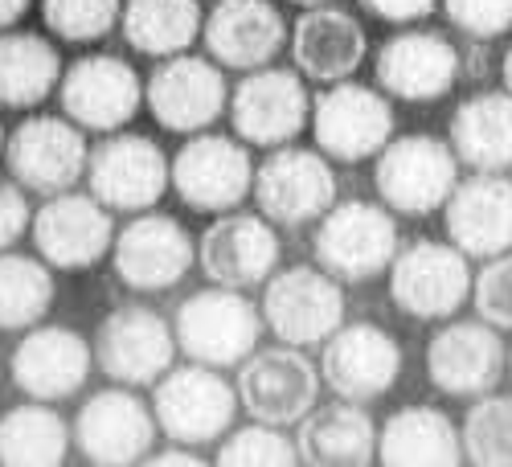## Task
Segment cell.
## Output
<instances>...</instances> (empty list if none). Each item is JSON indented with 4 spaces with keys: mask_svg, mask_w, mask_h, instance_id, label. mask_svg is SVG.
I'll use <instances>...</instances> for the list:
<instances>
[{
    "mask_svg": "<svg viewBox=\"0 0 512 467\" xmlns=\"http://www.w3.org/2000/svg\"><path fill=\"white\" fill-rule=\"evenodd\" d=\"M238 406L254 422H271V427H295L320 398V369L295 349H254L238 365Z\"/></svg>",
    "mask_w": 512,
    "mask_h": 467,
    "instance_id": "obj_16",
    "label": "cell"
},
{
    "mask_svg": "<svg viewBox=\"0 0 512 467\" xmlns=\"http://www.w3.org/2000/svg\"><path fill=\"white\" fill-rule=\"evenodd\" d=\"M99 369L119 386H156L177 361V336L156 308L148 304H119L103 316L95 336Z\"/></svg>",
    "mask_w": 512,
    "mask_h": 467,
    "instance_id": "obj_12",
    "label": "cell"
},
{
    "mask_svg": "<svg viewBox=\"0 0 512 467\" xmlns=\"http://www.w3.org/2000/svg\"><path fill=\"white\" fill-rule=\"evenodd\" d=\"M197 263V242L173 214H136L111 242V267L127 291H168Z\"/></svg>",
    "mask_w": 512,
    "mask_h": 467,
    "instance_id": "obj_13",
    "label": "cell"
},
{
    "mask_svg": "<svg viewBox=\"0 0 512 467\" xmlns=\"http://www.w3.org/2000/svg\"><path fill=\"white\" fill-rule=\"evenodd\" d=\"M443 13L476 41H496L512 29V0H443Z\"/></svg>",
    "mask_w": 512,
    "mask_h": 467,
    "instance_id": "obj_39",
    "label": "cell"
},
{
    "mask_svg": "<svg viewBox=\"0 0 512 467\" xmlns=\"http://www.w3.org/2000/svg\"><path fill=\"white\" fill-rule=\"evenodd\" d=\"M312 254L320 271H328L340 283H369L377 275H386L398 254L394 214L373 201L332 205L316 226Z\"/></svg>",
    "mask_w": 512,
    "mask_h": 467,
    "instance_id": "obj_2",
    "label": "cell"
},
{
    "mask_svg": "<svg viewBox=\"0 0 512 467\" xmlns=\"http://www.w3.org/2000/svg\"><path fill=\"white\" fill-rule=\"evenodd\" d=\"M508 365H512V353H508Z\"/></svg>",
    "mask_w": 512,
    "mask_h": 467,
    "instance_id": "obj_47",
    "label": "cell"
},
{
    "mask_svg": "<svg viewBox=\"0 0 512 467\" xmlns=\"http://www.w3.org/2000/svg\"><path fill=\"white\" fill-rule=\"evenodd\" d=\"M300 463L312 467H365L377 459V427L365 410V402L340 398L332 406H312L300 418L295 435Z\"/></svg>",
    "mask_w": 512,
    "mask_h": 467,
    "instance_id": "obj_28",
    "label": "cell"
},
{
    "mask_svg": "<svg viewBox=\"0 0 512 467\" xmlns=\"http://www.w3.org/2000/svg\"><path fill=\"white\" fill-rule=\"evenodd\" d=\"M500 74H504V91L512 95V46L504 50V66H500Z\"/></svg>",
    "mask_w": 512,
    "mask_h": 467,
    "instance_id": "obj_44",
    "label": "cell"
},
{
    "mask_svg": "<svg viewBox=\"0 0 512 467\" xmlns=\"http://www.w3.org/2000/svg\"><path fill=\"white\" fill-rule=\"evenodd\" d=\"M218 463L222 467H291L300 463L295 439H287L271 422H254V427L234 431L222 447H218Z\"/></svg>",
    "mask_w": 512,
    "mask_h": 467,
    "instance_id": "obj_37",
    "label": "cell"
},
{
    "mask_svg": "<svg viewBox=\"0 0 512 467\" xmlns=\"http://www.w3.org/2000/svg\"><path fill=\"white\" fill-rule=\"evenodd\" d=\"M87 185L111 214H144L168 189V156L144 132H107L87 156Z\"/></svg>",
    "mask_w": 512,
    "mask_h": 467,
    "instance_id": "obj_10",
    "label": "cell"
},
{
    "mask_svg": "<svg viewBox=\"0 0 512 467\" xmlns=\"http://www.w3.org/2000/svg\"><path fill=\"white\" fill-rule=\"evenodd\" d=\"M156 427L181 447H209L226 439L238 414V390L213 365H181L168 369L152 390Z\"/></svg>",
    "mask_w": 512,
    "mask_h": 467,
    "instance_id": "obj_3",
    "label": "cell"
},
{
    "mask_svg": "<svg viewBox=\"0 0 512 467\" xmlns=\"http://www.w3.org/2000/svg\"><path fill=\"white\" fill-rule=\"evenodd\" d=\"M144 103L164 132L197 136L218 123L230 107L226 74L218 62H205L193 54L160 58V66L144 82Z\"/></svg>",
    "mask_w": 512,
    "mask_h": 467,
    "instance_id": "obj_15",
    "label": "cell"
},
{
    "mask_svg": "<svg viewBox=\"0 0 512 467\" xmlns=\"http://www.w3.org/2000/svg\"><path fill=\"white\" fill-rule=\"evenodd\" d=\"M357 5L386 25H414L431 17L439 9V0H357Z\"/></svg>",
    "mask_w": 512,
    "mask_h": 467,
    "instance_id": "obj_41",
    "label": "cell"
},
{
    "mask_svg": "<svg viewBox=\"0 0 512 467\" xmlns=\"http://www.w3.org/2000/svg\"><path fill=\"white\" fill-rule=\"evenodd\" d=\"M0 156H5V123H0Z\"/></svg>",
    "mask_w": 512,
    "mask_h": 467,
    "instance_id": "obj_46",
    "label": "cell"
},
{
    "mask_svg": "<svg viewBox=\"0 0 512 467\" xmlns=\"http://www.w3.org/2000/svg\"><path fill=\"white\" fill-rule=\"evenodd\" d=\"M472 300L480 320L500 332H512V250L488 259V267L472 279Z\"/></svg>",
    "mask_w": 512,
    "mask_h": 467,
    "instance_id": "obj_38",
    "label": "cell"
},
{
    "mask_svg": "<svg viewBox=\"0 0 512 467\" xmlns=\"http://www.w3.org/2000/svg\"><path fill=\"white\" fill-rule=\"evenodd\" d=\"M312 136H316V148L336 160V164H357V160H369L377 156L394 140V107L390 99L373 91V87H361V82H332L324 95H316L312 103Z\"/></svg>",
    "mask_w": 512,
    "mask_h": 467,
    "instance_id": "obj_9",
    "label": "cell"
},
{
    "mask_svg": "<svg viewBox=\"0 0 512 467\" xmlns=\"http://www.w3.org/2000/svg\"><path fill=\"white\" fill-rule=\"evenodd\" d=\"M144 463H152V467H173V463H181V467H201V455H189V451L177 443V447H168V451H160V455H144Z\"/></svg>",
    "mask_w": 512,
    "mask_h": 467,
    "instance_id": "obj_42",
    "label": "cell"
},
{
    "mask_svg": "<svg viewBox=\"0 0 512 467\" xmlns=\"http://www.w3.org/2000/svg\"><path fill=\"white\" fill-rule=\"evenodd\" d=\"M472 300V267L451 242L418 238L390 263V304L410 320H451Z\"/></svg>",
    "mask_w": 512,
    "mask_h": 467,
    "instance_id": "obj_6",
    "label": "cell"
},
{
    "mask_svg": "<svg viewBox=\"0 0 512 467\" xmlns=\"http://www.w3.org/2000/svg\"><path fill=\"white\" fill-rule=\"evenodd\" d=\"M54 275L46 259L0 250V332H25L54 308Z\"/></svg>",
    "mask_w": 512,
    "mask_h": 467,
    "instance_id": "obj_34",
    "label": "cell"
},
{
    "mask_svg": "<svg viewBox=\"0 0 512 467\" xmlns=\"http://www.w3.org/2000/svg\"><path fill=\"white\" fill-rule=\"evenodd\" d=\"M287 5H300V9H316V5H332V0H287Z\"/></svg>",
    "mask_w": 512,
    "mask_h": 467,
    "instance_id": "obj_45",
    "label": "cell"
},
{
    "mask_svg": "<svg viewBox=\"0 0 512 467\" xmlns=\"http://www.w3.org/2000/svg\"><path fill=\"white\" fill-rule=\"evenodd\" d=\"M168 185L193 214H230L250 197L254 164L242 140L197 132L173 160H168Z\"/></svg>",
    "mask_w": 512,
    "mask_h": 467,
    "instance_id": "obj_8",
    "label": "cell"
},
{
    "mask_svg": "<svg viewBox=\"0 0 512 467\" xmlns=\"http://www.w3.org/2000/svg\"><path fill=\"white\" fill-rule=\"evenodd\" d=\"M250 197L259 201V214L271 226L300 230L320 222L336 205V173L320 148H275L259 168H254Z\"/></svg>",
    "mask_w": 512,
    "mask_h": 467,
    "instance_id": "obj_7",
    "label": "cell"
},
{
    "mask_svg": "<svg viewBox=\"0 0 512 467\" xmlns=\"http://www.w3.org/2000/svg\"><path fill=\"white\" fill-rule=\"evenodd\" d=\"M70 427L54 402H25L0 414V463L5 467H62Z\"/></svg>",
    "mask_w": 512,
    "mask_h": 467,
    "instance_id": "obj_33",
    "label": "cell"
},
{
    "mask_svg": "<svg viewBox=\"0 0 512 467\" xmlns=\"http://www.w3.org/2000/svg\"><path fill=\"white\" fill-rule=\"evenodd\" d=\"M312 99L304 78L283 66L250 70L230 95V123L242 144L283 148L308 127Z\"/></svg>",
    "mask_w": 512,
    "mask_h": 467,
    "instance_id": "obj_18",
    "label": "cell"
},
{
    "mask_svg": "<svg viewBox=\"0 0 512 467\" xmlns=\"http://www.w3.org/2000/svg\"><path fill=\"white\" fill-rule=\"evenodd\" d=\"M62 82V54L50 37L29 29L0 33V107L33 111L41 107Z\"/></svg>",
    "mask_w": 512,
    "mask_h": 467,
    "instance_id": "obj_31",
    "label": "cell"
},
{
    "mask_svg": "<svg viewBox=\"0 0 512 467\" xmlns=\"http://www.w3.org/2000/svg\"><path fill=\"white\" fill-rule=\"evenodd\" d=\"M201 37L218 66L259 70L287 46V21L275 0H218L201 25Z\"/></svg>",
    "mask_w": 512,
    "mask_h": 467,
    "instance_id": "obj_25",
    "label": "cell"
},
{
    "mask_svg": "<svg viewBox=\"0 0 512 467\" xmlns=\"http://www.w3.org/2000/svg\"><path fill=\"white\" fill-rule=\"evenodd\" d=\"M95 369V349L82 332L62 324L25 328L21 345L13 349L9 373L13 386L33 402H66L74 398Z\"/></svg>",
    "mask_w": 512,
    "mask_h": 467,
    "instance_id": "obj_22",
    "label": "cell"
},
{
    "mask_svg": "<svg viewBox=\"0 0 512 467\" xmlns=\"http://www.w3.org/2000/svg\"><path fill=\"white\" fill-rule=\"evenodd\" d=\"M33 222V205L29 193L13 181V177H0V250H13Z\"/></svg>",
    "mask_w": 512,
    "mask_h": 467,
    "instance_id": "obj_40",
    "label": "cell"
},
{
    "mask_svg": "<svg viewBox=\"0 0 512 467\" xmlns=\"http://www.w3.org/2000/svg\"><path fill=\"white\" fill-rule=\"evenodd\" d=\"M459 427L439 406H402L377 435V463L386 467H459Z\"/></svg>",
    "mask_w": 512,
    "mask_h": 467,
    "instance_id": "obj_29",
    "label": "cell"
},
{
    "mask_svg": "<svg viewBox=\"0 0 512 467\" xmlns=\"http://www.w3.org/2000/svg\"><path fill=\"white\" fill-rule=\"evenodd\" d=\"M263 324L283 345L312 349L345 324V291L320 267H287L267 279Z\"/></svg>",
    "mask_w": 512,
    "mask_h": 467,
    "instance_id": "obj_14",
    "label": "cell"
},
{
    "mask_svg": "<svg viewBox=\"0 0 512 467\" xmlns=\"http://www.w3.org/2000/svg\"><path fill=\"white\" fill-rule=\"evenodd\" d=\"M173 336L177 349L193 357L197 365L230 369L242 365L263 336V312L254 308L242 291L234 287H205L177 308L173 316Z\"/></svg>",
    "mask_w": 512,
    "mask_h": 467,
    "instance_id": "obj_1",
    "label": "cell"
},
{
    "mask_svg": "<svg viewBox=\"0 0 512 467\" xmlns=\"http://www.w3.org/2000/svg\"><path fill=\"white\" fill-rule=\"evenodd\" d=\"M279 234L263 214H218L197 242V263L209 283L250 291L263 287L279 267Z\"/></svg>",
    "mask_w": 512,
    "mask_h": 467,
    "instance_id": "obj_23",
    "label": "cell"
},
{
    "mask_svg": "<svg viewBox=\"0 0 512 467\" xmlns=\"http://www.w3.org/2000/svg\"><path fill=\"white\" fill-rule=\"evenodd\" d=\"M156 431L160 427L152 406L127 386V390H99L82 402V410L74 414L70 443L95 467H127L152 455Z\"/></svg>",
    "mask_w": 512,
    "mask_h": 467,
    "instance_id": "obj_17",
    "label": "cell"
},
{
    "mask_svg": "<svg viewBox=\"0 0 512 467\" xmlns=\"http://www.w3.org/2000/svg\"><path fill=\"white\" fill-rule=\"evenodd\" d=\"M29 9H33V0H0V33L13 29Z\"/></svg>",
    "mask_w": 512,
    "mask_h": 467,
    "instance_id": "obj_43",
    "label": "cell"
},
{
    "mask_svg": "<svg viewBox=\"0 0 512 467\" xmlns=\"http://www.w3.org/2000/svg\"><path fill=\"white\" fill-rule=\"evenodd\" d=\"M123 13V0H41V21L66 46L103 41Z\"/></svg>",
    "mask_w": 512,
    "mask_h": 467,
    "instance_id": "obj_36",
    "label": "cell"
},
{
    "mask_svg": "<svg viewBox=\"0 0 512 467\" xmlns=\"http://www.w3.org/2000/svg\"><path fill=\"white\" fill-rule=\"evenodd\" d=\"M508 353L500 341V328L488 320H455L443 324L431 345H426V373L435 390L447 398H480L492 394L504 377Z\"/></svg>",
    "mask_w": 512,
    "mask_h": 467,
    "instance_id": "obj_24",
    "label": "cell"
},
{
    "mask_svg": "<svg viewBox=\"0 0 512 467\" xmlns=\"http://www.w3.org/2000/svg\"><path fill=\"white\" fill-rule=\"evenodd\" d=\"M205 25L201 0H123V41L144 58L185 54Z\"/></svg>",
    "mask_w": 512,
    "mask_h": 467,
    "instance_id": "obj_32",
    "label": "cell"
},
{
    "mask_svg": "<svg viewBox=\"0 0 512 467\" xmlns=\"http://www.w3.org/2000/svg\"><path fill=\"white\" fill-rule=\"evenodd\" d=\"M369 54V37L361 29V21L349 9L336 5H316L308 9L300 21H295L291 33V62L304 78L312 82H345L361 70Z\"/></svg>",
    "mask_w": 512,
    "mask_h": 467,
    "instance_id": "obj_27",
    "label": "cell"
},
{
    "mask_svg": "<svg viewBox=\"0 0 512 467\" xmlns=\"http://www.w3.org/2000/svg\"><path fill=\"white\" fill-rule=\"evenodd\" d=\"M443 222L451 246H459L467 259H496L512 250V181L500 173H476L455 181Z\"/></svg>",
    "mask_w": 512,
    "mask_h": 467,
    "instance_id": "obj_26",
    "label": "cell"
},
{
    "mask_svg": "<svg viewBox=\"0 0 512 467\" xmlns=\"http://www.w3.org/2000/svg\"><path fill=\"white\" fill-rule=\"evenodd\" d=\"M33 250L37 259H46L54 271H87L115 242V222L111 209L99 205L91 193H54L46 205L33 214Z\"/></svg>",
    "mask_w": 512,
    "mask_h": 467,
    "instance_id": "obj_20",
    "label": "cell"
},
{
    "mask_svg": "<svg viewBox=\"0 0 512 467\" xmlns=\"http://www.w3.org/2000/svg\"><path fill=\"white\" fill-rule=\"evenodd\" d=\"M463 459L476 467H512V394H480L463 418Z\"/></svg>",
    "mask_w": 512,
    "mask_h": 467,
    "instance_id": "obj_35",
    "label": "cell"
},
{
    "mask_svg": "<svg viewBox=\"0 0 512 467\" xmlns=\"http://www.w3.org/2000/svg\"><path fill=\"white\" fill-rule=\"evenodd\" d=\"M447 144L459 164L476 173H504L512 168V95L480 91L451 111Z\"/></svg>",
    "mask_w": 512,
    "mask_h": 467,
    "instance_id": "obj_30",
    "label": "cell"
},
{
    "mask_svg": "<svg viewBox=\"0 0 512 467\" xmlns=\"http://www.w3.org/2000/svg\"><path fill=\"white\" fill-rule=\"evenodd\" d=\"M320 377L328 381V390L336 398L377 402L402 377V345L373 320L340 324L324 341Z\"/></svg>",
    "mask_w": 512,
    "mask_h": 467,
    "instance_id": "obj_21",
    "label": "cell"
},
{
    "mask_svg": "<svg viewBox=\"0 0 512 467\" xmlns=\"http://www.w3.org/2000/svg\"><path fill=\"white\" fill-rule=\"evenodd\" d=\"M459 181V160L439 136H394L377 152L373 185L386 209L402 218H426L447 205Z\"/></svg>",
    "mask_w": 512,
    "mask_h": 467,
    "instance_id": "obj_4",
    "label": "cell"
},
{
    "mask_svg": "<svg viewBox=\"0 0 512 467\" xmlns=\"http://www.w3.org/2000/svg\"><path fill=\"white\" fill-rule=\"evenodd\" d=\"M87 156H91L87 136L66 115H29L5 136L9 177L37 197L74 189L87 177Z\"/></svg>",
    "mask_w": 512,
    "mask_h": 467,
    "instance_id": "obj_5",
    "label": "cell"
},
{
    "mask_svg": "<svg viewBox=\"0 0 512 467\" xmlns=\"http://www.w3.org/2000/svg\"><path fill=\"white\" fill-rule=\"evenodd\" d=\"M459 50L439 29H402L377 46V87L402 103H439L459 82Z\"/></svg>",
    "mask_w": 512,
    "mask_h": 467,
    "instance_id": "obj_19",
    "label": "cell"
},
{
    "mask_svg": "<svg viewBox=\"0 0 512 467\" xmlns=\"http://www.w3.org/2000/svg\"><path fill=\"white\" fill-rule=\"evenodd\" d=\"M62 115L74 119L82 132H119L144 107V82L132 62L119 54H82L62 70L58 82Z\"/></svg>",
    "mask_w": 512,
    "mask_h": 467,
    "instance_id": "obj_11",
    "label": "cell"
}]
</instances>
